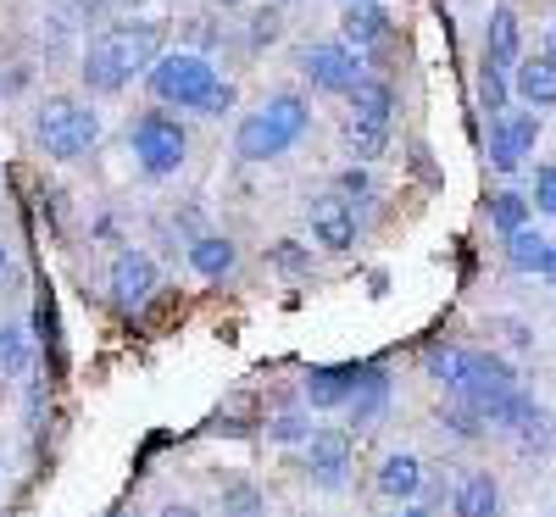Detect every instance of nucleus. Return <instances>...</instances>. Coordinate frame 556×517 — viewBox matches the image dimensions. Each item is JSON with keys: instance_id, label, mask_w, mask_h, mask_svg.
<instances>
[{"instance_id": "26", "label": "nucleus", "mask_w": 556, "mask_h": 517, "mask_svg": "<svg viewBox=\"0 0 556 517\" xmlns=\"http://www.w3.org/2000/svg\"><path fill=\"white\" fill-rule=\"evenodd\" d=\"M506 101H513V78H506V67L484 62V67H479V106H484L490 117H501Z\"/></svg>"}, {"instance_id": "34", "label": "nucleus", "mask_w": 556, "mask_h": 517, "mask_svg": "<svg viewBox=\"0 0 556 517\" xmlns=\"http://www.w3.org/2000/svg\"><path fill=\"white\" fill-rule=\"evenodd\" d=\"M273 262L285 267V273H306V267H312V256H306L301 245H273Z\"/></svg>"}, {"instance_id": "28", "label": "nucleus", "mask_w": 556, "mask_h": 517, "mask_svg": "<svg viewBox=\"0 0 556 517\" xmlns=\"http://www.w3.org/2000/svg\"><path fill=\"white\" fill-rule=\"evenodd\" d=\"M278 34H285V12H278V7H267V12H256V17H251V28H245V45H251V51H262V45H273Z\"/></svg>"}, {"instance_id": "4", "label": "nucleus", "mask_w": 556, "mask_h": 517, "mask_svg": "<svg viewBox=\"0 0 556 517\" xmlns=\"http://www.w3.org/2000/svg\"><path fill=\"white\" fill-rule=\"evenodd\" d=\"M151 78V96L162 106H190L201 112V101L212 96V84H217V67L201 56V51H162V62L146 73Z\"/></svg>"}, {"instance_id": "2", "label": "nucleus", "mask_w": 556, "mask_h": 517, "mask_svg": "<svg viewBox=\"0 0 556 517\" xmlns=\"http://www.w3.org/2000/svg\"><path fill=\"white\" fill-rule=\"evenodd\" d=\"M34 134H39V151L56 156V162H78L96 151L101 139V112L84 106L73 96H51L39 112H34Z\"/></svg>"}, {"instance_id": "17", "label": "nucleus", "mask_w": 556, "mask_h": 517, "mask_svg": "<svg viewBox=\"0 0 556 517\" xmlns=\"http://www.w3.org/2000/svg\"><path fill=\"white\" fill-rule=\"evenodd\" d=\"M374 484H379L384 501H412L417 490H424V462H417L412 451H390V456L379 462Z\"/></svg>"}, {"instance_id": "36", "label": "nucleus", "mask_w": 556, "mask_h": 517, "mask_svg": "<svg viewBox=\"0 0 556 517\" xmlns=\"http://www.w3.org/2000/svg\"><path fill=\"white\" fill-rule=\"evenodd\" d=\"M12 278H17V262H12V245L0 240V290H12Z\"/></svg>"}, {"instance_id": "20", "label": "nucleus", "mask_w": 556, "mask_h": 517, "mask_svg": "<svg viewBox=\"0 0 556 517\" xmlns=\"http://www.w3.org/2000/svg\"><path fill=\"white\" fill-rule=\"evenodd\" d=\"M506 267H518V273H540L545 267V251H551V240L534 228V223H523L518 234H506Z\"/></svg>"}, {"instance_id": "41", "label": "nucleus", "mask_w": 556, "mask_h": 517, "mask_svg": "<svg viewBox=\"0 0 556 517\" xmlns=\"http://www.w3.org/2000/svg\"><path fill=\"white\" fill-rule=\"evenodd\" d=\"M551 51H556V23H551Z\"/></svg>"}, {"instance_id": "31", "label": "nucleus", "mask_w": 556, "mask_h": 517, "mask_svg": "<svg viewBox=\"0 0 556 517\" xmlns=\"http://www.w3.org/2000/svg\"><path fill=\"white\" fill-rule=\"evenodd\" d=\"M334 190H340L345 201H351V196H356V201H367V196H374V178H367V167H362V162H351V167L334 178Z\"/></svg>"}, {"instance_id": "1", "label": "nucleus", "mask_w": 556, "mask_h": 517, "mask_svg": "<svg viewBox=\"0 0 556 517\" xmlns=\"http://www.w3.org/2000/svg\"><path fill=\"white\" fill-rule=\"evenodd\" d=\"M167 51V23L162 17H123L106 34L89 39V51L78 56V78L89 96H117L139 73H151Z\"/></svg>"}, {"instance_id": "29", "label": "nucleus", "mask_w": 556, "mask_h": 517, "mask_svg": "<svg viewBox=\"0 0 556 517\" xmlns=\"http://www.w3.org/2000/svg\"><path fill=\"white\" fill-rule=\"evenodd\" d=\"M267 434H273L278 445H295V440H312V417H301V412H278Z\"/></svg>"}, {"instance_id": "21", "label": "nucleus", "mask_w": 556, "mask_h": 517, "mask_svg": "<svg viewBox=\"0 0 556 517\" xmlns=\"http://www.w3.org/2000/svg\"><path fill=\"white\" fill-rule=\"evenodd\" d=\"M351 117H367V123H390L395 117V89L384 78H362L351 89Z\"/></svg>"}, {"instance_id": "13", "label": "nucleus", "mask_w": 556, "mask_h": 517, "mask_svg": "<svg viewBox=\"0 0 556 517\" xmlns=\"http://www.w3.org/2000/svg\"><path fill=\"white\" fill-rule=\"evenodd\" d=\"M451 517H501V484H495V474H484V467L462 474L451 484Z\"/></svg>"}, {"instance_id": "38", "label": "nucleus", "mask_w": 556, "mask_h": 517, "mask_svg": "<svg viewBox=\"0 0 556 517\" xmlns=\"http://www.w3.org/2000/svg\"><path fill=\"white\" fill-rule=\"evenodd\" d=\"M156 517H201V506H184V501H173V506H162Z\"/></svg>"}, {"instance_id": "33", "label": "nucleus", "mask_w": 556, "mask_h": 517, "mask_svg": "<svg viewBox=\"0 0 556 517\" xmlns=\"http://www.w3.org/2000/svg\"><path fill=\"white\" fill-rule=\"evenodd\" d=\"M34 328H39V340H45V345H56V306H51V295H39V306H34Z\"/></svg>"}, {"instance_id": "40", "label": "nucleus", "mask_w": 556, "mask_h": 517, "mask_svg": "<svg viewBox=\"0 0 556 517\" xmlns=\"http://www.w3.org/2000/svg\"><path fill=\"white\" fill-rule=\"evenodd\" d=\"M217 7H251V0H217Z\"/></svg>"}, {"instance_id": "32", "label": "nucleus", "mask_w": 556, "mask_h": 517, "mask_svg": "<svg viewBox=\"0 0 556 517\" xmlns=\"http://www.w3.org/2000/svg\"><path fill=\"white\" fill-rule=\"evenodd\" d=\"M223 112H235V84H228V78H217L212 96L201 101V117H223Z\"/></svg>"}, {"instance_id": "11", "label": "nucleus", "mask_w": 556, "mask_h": 517, "mask_svg": "<svg viewBox=\"0 0 556 517\" xmlns=\"http://www.w3.org/2000/svg\"><path fill=\"white\" fill-rule=\"evenodd\" d=\"M290 146H295V134L278 123L267 106L251 112V117H240V128H235V156L240 162H278Z\"/></svg>"}, {"instance_id": "6", "label": "nucleus", "mask_w": 556, "mask_h": 517, "mask_svg": "<svg viewBox=\"0 0 556 517\" xmlns=\"http://www.w3.org/2000/svg\"><path fill=\"white\" fill-rule=\"evenodd\" d=\"M540 146V112H501L490 117V167L495 173H518L529 162V151Z\"/></svg>"}, {"instance_id": "12", "label": "nucleus", "mask_w": 556, "mask_h": 517, "mask_svg": "<svg viewBox=\"0 0 556 517\" xmlns=\"http://www.w3.org/2000/svg\"><path fill=\"white\" fill-rule=\"evenodd\" d=\"M513 96H518L523 106H534V112L556 106V51L523 56V62L513 67Z\"/></svg>"}, {"instance_id": "30", "label": "nucleus", "mask_w": 556, "mask_h": 517, "mask_svg": "<svg viewBox=\"0 0 556 517\" xmlns=\"http://www.w3.org/2000/svg\"><path fill=\"white\" fill-rule=\"evenodd\" d=\"M534 212H545V217H556V167L545 162V167H534Z\"/></svg>"}, {"instance_id": "37", "label": "nucleus", "mask_w": 556, "mask_h": 517, "mask_svg": "<svg viewBox=\"0 0 556 517\" xmlns=\"http://www.w3.org/2000/svg\"><path fill=\"white\" fill-rule=\"evenodd\" d=\"M540 278L556 290V240H551V251H545V267H540Z\"/></svg>"}, {"instance_id": "15", "label": "nucleus", "mask_w": 556, "mask_h": 517, "mask_svg": "<svg viewBox=\"0 0 556 517\" xmlns=\"http://www.w3.org/2000/svg\"><path fill=\"white\" fill-rule=\"evenodd\" d=\"M484 62L513 73L523 62V28H518V12L513 7H495L490 23H484Z\"/></svg>"}, {"instance_id": "23", "label": "nucleus", "mask_w": 556, "mask_h": 517, "mask_svg": "<svg viewBox=\"0 0 556 517\" xmlns=\"http://www.w3.org/2000/svg\"><path fill=\"white\" fill-rule=\"evenodd\" d=\"M529 217H534V201H529V196H518V190L490 196V228L501 234V240H506V234H518Z\"/></svg>"}, {"instance_id": "25", "label": "nucleus", "mask_w": 556, "mask_h": 517, "mask_svg": "<svg viewBox=\"0 0 556 517\" xmlns=\"http://www.w3.org/2000/svg\"><path fill=\"white\" fill-rule=\"evenodd\" d=\"M424 367H429V379L434 384H462V373H468V345H429V356H424Z\"/></svg>"}, {"instance_id": "7", "label": "nucleus", "mask_w": 556, "mask_h": 517, "mask_svg": "<svg viewBox=\"0 0 556 517\" xmlns=\"http://www.w3.org/2000/svg\"><path fill=\"white\" fill-rule=\"evenodd\" d=\"M351 456H356V445H351V429H312V440H306V479L317 484V490H345V479H351Z\"/></svg>"}, {"instance_id": "27", "label": "nucleus", "mask_w": 556, "mask_h": 517, "mask_svg": "<svg viewBox=\"0 0 556 517\" xmlns=\"http://www.w3.org/2000/svg\"><path fill=\"white\" fill-rule=\"evenodd\" d=\"M217 512H223V517H262V490H256L251 479H228Z\"/></svg>"}, {"instance_id": "22", "label": "nucleus", "mask_w": 556, "mask_h": 517, "mask_svg": "<svg viewBox=\"0 0 556 517\" xmlns=\"http://www.w3.org/2000/svg\"><path fill=\"white\" fill-rule=\"evenodd\" d=\"M345 151H351V162H379V156L390 151V123L351 117V123H345Z\"/></svg>"}, {"instance_id": "9", "label": "nucleus", "mask_w": 556, "mask_h": 517, "mask_svg": "<svg viewBox=\"0 0 556 517\" xmlns=\"http://www.w3.org/2000/svg\"><path fill=\"white\" fill-rule=\"evenodd\" d=\"M306 234H312V245L317 251H329V256H345L356 245V212L351 201L334 190V196H317L312 212H306Z\"/></svg>"}, {"instance_id": "10", "label": "nucleus", "mask_w": 556, "mask_h": 517, "mask_svg": "<svg viewBox=\"0 0 556 517\" xmlns=\"http://www.w3.org/2000/svg\"><path fill=\"white\" fill-rule=\"evenodd\" d=\"M106 285H112V301H117L123 312H134V306H146V301L156 295L162 273H156V262H151L146 251H117V256H112V273H106Z\"/></svg>"}, {"instance_id": "16", "label": "nucleus", "mask_w": 556, "mask_h": 517, "mask_svg": "<svg viewBox=\"0 0 556 517\" xmlns=\"http://www.w3.org/2000/svg\"><path fill=\"white\" fill-rule=\"evenodd\" d=\"M362 373H367V367H356V362H340V367H317V373H306V401H312V412H334V406H345Z\"/></svg>"}, {"instance_id": "14", "label": "nucleus", "mask_w": 556, "mask_h": 517, "mask_svg": "<svg viewBox=\"0 0 556 517\" xmlns=\"http://www.w3.org/2000/svg\"><path fill=\"white\" fill-rule=\"evenodd\" d=\"M384 406H390V373L367 367L356 379V390H351V401H345V423L362 434V429H374V423L384 417Z\"/></svg>"}, {"instance_id": "19", "label": "nucleus", "mask_w": 556, "mask_h": 517, "mask_svg": "<svg viewBox=\"0 0 556 517\" xmlns=\"http://www.w3.org/2000/svg\"><path fill=\"white\" fill-rule=\"evenodd\" d=\"M340 34L356 45V51H367V45H379L390 34V12L379 7V0H351L345 17H340Z\"/></svg>"}, {"instance_id": "8", "label": "nucleus", "mask_w": 556, "mask_h": 517, "mask_svg": "<svg viewBox=\"0 0 556 517\" xmlns=\"http://www.w3.org/2000/svg\"><path fill=\"white\" fill-rule=\"evenodd\" d=\"M506 390H518L513 362L495 356V351H468V373H462V384H456V401H468V406L484 412V406L501 401Z\"/></svg>"}, {"instance_id": "35", "label": "nucleus", "mask_w": 556, "mask_h": 517, "mask_svg": "<svg viewBox=\"0 0 556 517\" xmlns=\"http://www.w3.org/2000/svg\"><path fill=\"white\" fill-rule=\"evenodd\" d=\"M45 406H51V395H45V384L34 379L28 384V429H39V423H45Z\"/></svg>"}, {"instance_id": "42", "label": "nucleus", "mask_w": 556, "mask_h": 517, "mask_svg": "<svg viewBox=\"0 0 556 517\" xmlns=\"http://www.w3.org/2000/svg\"><path fill=\"white\" fill-rule=\"evenodd\" d=\"M345 7H351V0H345Z\"/></svg>"}, {"instance_id": "24", "label": "nucleus", "mask_w": 556, "mask_h": 517, "mask_svg": "<svg viewBox=\"0 0 556 517\" xmlns=\"http://www.w3.org/2000/svg\"><path fill=\"white\" fill-rule=\"evenodd\" d=\"M34 362V345L17 323H0V379H17V373H28Z\"/></svg>"}, {"instance_id": "3", "label": "nucleus", "mask_w": 556, "mask_h": 517, "mask_svg": "<svg viewBox=\"0 0 556 517\" xmlns=\"http://www.w3.org/2000/svg\"><path fill=\"white\" fill-rule=\"evenodd\" d=\"M128 151L146 178H173L184 167V156H190V134H184V123L173 112L156 106V112H139L128 123Z\"/></svg>"}, {"instance_id": "18", "label": "nucleus", "mask_w": 556, "mask_h": 517, "mask_svg": "<svg viewBox=\"0 0 556 517\" xmlns=\"http://www.w3.org/2000/svg\"><path fill=\"white\" fill-rule=\"evenodd\" d=\"M235 262H240V245L228 240V234H217V228H201L195 240H190V267L201 278H228V273H235Z\"/></svg>"}, {"instance_id": "39", "label": "nucleus", "mask_w": 556, "mask_h": 517, "mask_svg": "<svg viewBox=\"0 0 556 517\" xmlns=\"http://www.w3.org/2000/svg\"><path fill=\"white\" fill-rule=\"evenodd\" d=\"M395 517H429L424 506H406V512H395Z\"/></svg>"}, {"instance_id": "5", "label": "nucleus", "mask_w": 556, "mask_h": 517, "mask_svg": "<svg viewBox=\"0 0 556 517\" xmlns=\"http://www.w3.org/2000/svg\"><path fill=\"white\" fill-rule=\"evenodd\" d=\"M295 67H301V78L312 89H323V96H351V89L367 78L351 39H317V45H306Z\"/></svg>"}]
</instances>
